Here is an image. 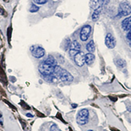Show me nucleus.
Masks as SVG:
<instances>
[{"instance_id": "nucleus-1", "label": "nucleus", "mask_w": 131, "mask_h": 131, "mask_svg": "<svg viewBox=\"0 0 131 131\" xmlns=\"http://www.w3.org/2000/svg\"><path fill=\"white\" fill-rule=\"evenodd\" d=\"M89 111L87 109H82L81 110L77 116V123L81 125L84 126L88 123L89 122Z\"/></svg>"}, {"instance_id": "nucleus-2", "label": "nucleus", "mask_w": 131, "mask_h": 131, "mask_svg": "<svg viewBox=\"0 0 131 131\" xmlns=\"http://www.w3.org/2000/svg\"><path fill=\"white\" fill-rule=\"evenodd\" d=\"M54 67H52L49 64L42 62L39 66V71L43 77L50 76L52 75V73H54Z\"/></svg>"}, {"instance_id": "nucleus-3", "label": "nucleus", "mask_w": 131, "mask_h": 131, "mask_svg": "<svg viewBox=\"0 0 131 131\" xmlns=\"http://www.w3.org/2000/svg\"><path fill=\"white\" fill-rule=\"evenodd\" d=\"M131 14V6L127 2H122L119 5V15L129 16Z\"/></svg>"}, {"instance_id": "nucleus-4", "label": "nucleus", "mask_w": 131, "mask_h": 131, "mask_svg": "<svg viewBox=\"0 0 131 131\" xmlns=\"http://www.w3.org/2000/svg\"><path fill=\"white\" fill-rule=\"evenodd\" d=\"M92 32V27L89 25L84 26L80 32V38L82 41H86L90 36V33Z\"/></svg>"}, {"instance_id": "nucleus-5", "label": "nucleus", "mask_w": 131, "mask_h": 131, "mask_svg": "<svg viewBox=\"0 0 131 131\" xmlns=\"http://www.w3.org/2000/svg\"><path fill=\"white\" fill-rule=\"evenodd\" d=\"M31 51H32V54L34 56L35 58L37 59H40L42 57H43L45 54V50L41 48V47H31L30 48Z\"/></svg>"}, {"instance_id": "nucleus-6", "label": "nucleus", "mask_w": 131, "mask_h": 131, "mask_svg": "<svg viewBox=\"0 0 131 131\" xmlns=\"http://www.w3.org/2000/svg\"><path fill=\"white\" fill-rule=\"evenodd\" d=\"M81 50V44L78 40H73L70 46V55L72 57H74L78 52Z\"/></svg>"}, {"instance_id": "nucleus-7", "label": "nucleus", "mask_w": 131, "mask_h": 131, "mask_svg": "<svg viewBox=\"0 0 131 131\" xmlns=\"http://www.w3.org/2000/svg\"><path fill=\"white\" fill-rule=\"evenodd\" d=\"M85 53L82 51L78 52L75 55H74V62L78 66V67H82L85 64Z\"/></svg>"}, {"instance_id": "nucleus-8", "label": "nucleus", "mask_w": 131, "mask_h": 131, "mask_svg": "<svg viewBox=\"0 0 131 131\" xmlns=\"http://www.w3.org/2000/svg\"><path fill=\"white\" fill-rule=\"evenodd\" d=\"M105 43L107 47L110 49L114 48L116 45V40L115 39V37L113 36L111 33H107L105 38Z\"/></svg>"}, {"instance_id": "nucleus-9", "label": "nucleus", "mask_w": 131, "mask_h": 131, "mask_svg": "<svg viewBox=\"0 0 131 131\" xmlns=\"http://www.w3.org/2000/svg\"><path fill=\"white\" fill-rule=\"evenodd\" d=\"M60 78H61V80L62 81H65V82H71L73 80V76L69 72H67V70H62Z\"/></svg>"}, {"instance_id": "nucleus-10", "label": "nucleus", "mask_w": 131, "mask_h": 131, "mask_svg": "<svg viewBox=\"0 0 131 131\" xmlns=\"http://www.w3.org/2000/svg\"><path fill=\"white\" fill-rule=\"evenodd\" d=\"M122 28L125 31H129L131 28V16L126 17V19H124L122 22Z\"/></svg>"}, {"instance_id": "nucleus-11", "label": "nucleus", "mask_w": 131, "mask_h": 131, "mask_svg": "<svg viewBox=\"0 0 131 131\" xmlns=\"http://www.w3.org/2000/svg\"><path fill=\"white\" fill-rule=\"evenodd\" d=\"M104 3V0H91L90 1V6L95 10L97 8L102 6V5Z\"/></svg>"}, {"instance_id": "nucleus-12", "label": "nucleus", "mask_w": 131, "mask_h": 131, "mask_svg": "<svg viewBox=\"0 0 131 131\" xmlns=\"http://www.w3.org/2000/svg\"><path fill=\"white\" fill-rule=\"evenodd\" d=\"M85 63L89 66H91L95 61V55L92 53H88L85 54Z\"/></svg>"}, {"instance_id": "nucleus-13", "label": "nucleus", "mask_w": 131, "mask_h": 131, "mask_svg": "<svg viewBox=\"0 0 131 131\" xmlns=\"http://www.w3.org/2000/svg\"><path fill=\"white\" fill-rule=\"evenodd\" d=\"M102 10V6L97 8L96 10H94V12H93L92 15V19L93 21H96L98 19H99V17H100V14Z\"/></svg>"}, {"instance_id": "nucleus-14", "label": "nucleus", "mask_w": 131, "mask_h": 131, "mask_svg": "<svg viewBox=\"0 0 131 131\" xmlns=\"http://www.w3.org/2000/svg\"><path fill=\"white\" fill-rule=\"evenodd\" d=\"M43 62H45L47 64H49V65L52 66V67H54V66H56V61H55L54 58L53 57L52 55H49L48 57L43 61Z\"/></svg>"}, {"instance_id": "nucleus-15", "label": "nucleus", "mask_w": 131, "mask_h": 131, "mask_svg": "<svg viewBox=\"0 0 131 131\" xmlns=\"http://www.w3.org/2000/svg\"><path fill=\"white\" fill-rule=\"evenodd\" d=\"M86 49L89 53H93L95 51V44H94V41L91 40L89 42V43L86 45Z\"/></svg>"}, {"instance_id": "nucleus-16", "label": "nucleus", "mask_w": 131, "mask_h": 131, "mask_svg": "<svg viewBox=\"0 0 131 131\" xmlns=\"http://www.w3.org/2000/svg\"><path fill=\"white\" fill-rule=\"evenodd\" d=\"M63 69H62L59 66H54V74L57 77V78H60V76H61V73H62V71Z\"/></svg>"}, {"instance_id": "nucleus-17", "label": "nucleus", "mask_w": 131, "mask_h": 131, "mask_svg": "<svg viewBox=\"0 0 131 131\" xmlns=\"http://www.w3.org/2000/svg\"><path fill=\"white\" fill-rule=\"evenodd\" d=\"M116 64L118 65V67H119L121 68H123L126 67V62L123 59H118L116 61Z\"/></svg>"}, {"instance_id": "nucleus-18", "label": "nucleus", "mask_w": 131, "mask_h": 131, "mask_svg": "<svg viewBox=\"0 0 131 131\" xmlns=\"http://www.w3.org/2000/svg\"><path fill=\"white\" fill-rule=\"evenodd\" d=\"M39 7L37 6H36V5H32L31 7H30V10H29V11L30 12H32V13H35V12H37L39 10Z\"/></svg>"}, {"instance_id": "nucleus-19", "label": "nucleus", "mask_w": 131, "mask_h": 131, "mask_svg": "<svg viewBox=\"0 0 131 131\" xmlns=\"http://www.w3.org/2000/svg\"><path fill=\"white\" fill-rule=\"evenodd\" d=\"M33 2L36 4H38V5H43L47 3V0H33Z\"/></svg>"}, {"instance_id": "nucleus-20", "label": "nucleus", "mask_w": 131, "mask_h": 131, "mask_svg": "<svg viewBox=\"0 0 131 131\" xmlns=\"http://www.w3.org/2000/svg\"><path fill=\"white\" fill-rule=\"evenodd\" d=\"M50 131H62L61 129H59V127L56 126V125H53L51 127V130Z\"/></svg>"}, {"instance_id": "nucleus-21", "label": "nucleus", "mask_w": 131, "mask_h": 131, "mask_svg": "<svg viewBox=\"0 0 131 131\" xmlns=\"http://www.w3.org/2000/svg\"><path fill=\"white\" fill-rule=\"evenodd\" d=\"M21 106H22L25 109H29V107L28 106L24 101H21Z\"/></svg>"}, {"instance_id": "nucleus-22", "label": "nucleus", "mask_w": 131, "mask_h": 131, "mask_svg": "<svg viewBox=\"0 0 131 131\" xmlns=\"http://www.w3.org/2000/svg\"><path fill=\"white\" fill-rule=\"evenodd\" d=\"M57 118H59V119L63 123H66V121L62 118V117L61 114H59V113H58V114H57Z\"/></svg>"}, {"instance_id": "nucleus-23", "label": "nucleus", "mask_w": 131, "mask_h": 131, "mask_svg": "<svg viewBox=\"0 0 131 131\" xmlns=\"http://www.w3.org/2000/svg\"><path fill=\"white\" fill-rule=\"evenodd\" d=\"M11 28L10 27V29H8V40H9V41H10V36H11Z\"/></svg>"}, {"instance_id": "nucleus-24", "label": "nucleus", "mask_w": 131, "mask_h": 131, "mask_svg": "<svg viewBox=\"0 0 131 131\" xmlns=\"http://www.w3.org/2000/svg\"><path fill=\"white\" fill-rule=\"evenodd\" d=\"M4 101H5V102L6 103V104H7L9 105V106H10V107L14 108V110L16 111V107H14L13 105H11V104H10V102H8V101H6V100H4Z\"/></svg>"}, {"instance_id": "nucleus-25", "label": "nucleus", "mask_w": 131, "mask_h": 131, "mask_svg": "<svg viewBox=\"0 0 131 131\" xmlns=\"http://www.w3.org/2000/svg\"><path fill=\"white\" fill-rule=\"evenodd\" d=\"M26 116H27V117H29V118L33 117V116H32V115H31V114H27V115H26Z\"/></svg>"}, {"instance_id": "nucleus-26", "label": "nucleus", "mask_w": 131, "mask_h": 131, "mask_svg": "<svg viewBox=\"0 0 131 131\" xmlns=\"http://www.w3.org/2000/svg\"><path fill=\"white\" fill-rule=\"evenodd\" d=\"M129 42V46H130V48H131V41H128Z\"/></svg>"}, {"instance_id": "nucleus-27", "label": "nucleus", "mask_w": 131, "mask_h": 131, "mask_svg": "<svg viewBox=\"0 0 131 131\" xmlns=\"http://www.w3.org/2000/svg\"><path fill=\"white\" fill-rule=\"evenodd\" d=\"M77 107L76 104H73V107Z\"/></svg>"}, {"instance_id": "nucleus-28", "label": "nucleus", "mask_w": 131, "mask_h": 131, "mask_svg": "<svg viewBox=\"0 0 131 131\" xmlns=\"http://www.w3.org/2000/svg\"><path fill=\"white\" fill-rule=\"evenodd\" d=\"M129 33H130V34H131V28H130V29H129Z\"/></svg>"}, {"instance_id": "nucleus-29", "label": "nucleus", "mask_w": 131, "mask_h": 131, "mask_svg": "<svg viewBox=\"0 0 131 131\" xmlns=\"http://www.w3.org/2000/svg\"><path fill=\"white\" fill-rule=\"evenodd\" d=\"M88 131H92V130H88Z\"/></svg>"}]
</instances>
